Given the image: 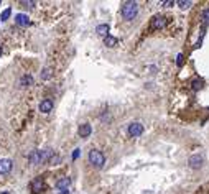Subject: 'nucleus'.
Wrapping results in <instances>:
<instances>
[{
    "label": "nucleus",
    "instance_id": "obj_1",
    "mask_svg": "<svg viewBox=\"0 0 209 194\" xmlns=\"http://www.w3.org/2000/svg\"><path fill=\"white\" fill-rule=\"evenodd\" d=\"M51 155H53V151H51V150H43V151L35 150V151L30 153L28 159H30L31 164H41V163H45V161H48V159L51 158Z\"/></svg>",
    "mask_w": 209,
    "mask_h": 194
},
{
    "label": "nucleus",
    "instance_id": "obj_2",
    "mask_svg": "<svg viewBox=\"0 0 209 194\" xmlns=\"http://www.w3.org/2000/svg\"><path fill=\"white\" fill-rule=\"evenodd\" d=\"M137 13H138V3L137 2H125L124 3V7H122V16L125 20L132 21L137 16Z\"/></svg>",
    "mask_w": 209,
    "mask_h": 194
},
{
    "label": "nucleus",
    "instance_id": "obj_3",
    "mask_svg": "<svg viewBox=\"0 0 209 194\" xmlns=\"http://www.w3.org/2000/svg\"><path fill=\"white\" fill-rule=\"evenodd\" d=\"M89 161H91V164H94L96 168H102L104 163H106V158H104L101 150H96L94 148V150H91V153H89Z\"/></svg>",
    "mask_w": 209,
    "mask_h": 194
},
{
    "label": "nucleus",
    "instance_id": "obj_4",
    "mask_svg": "<svg viewBox=\"0 0 209 194\" xmlns=\"http://www.w3.org/2000/svg\"><path fill=\"white\" fill-rule=\"evenodd\" d=\"M188 164H189L193 169H199V168H202V164H204V156H202L201 153H196V155L189 156Z\"/></svg>",
    "mask_w": 209,
    "mask_h": 194
},
{
    "label": "nucleus",
    "instance_id": "obj_5",
    "mask_svg": "<svg viewBox=\"0 0 209 194\" xmlns=\"http://www.w3.org/2000/svg\"><path fill=\"white\" fill-rule=\"evenodd\" d=\"M30 189H31L33 194L43 192L45 191V181H43V178H35L31 181V184H30Z\"/></svg>",
    "mask_w": 209,
    "mask_h": 194
},
{
    "label": "nucleus",
    "instance_id": "obj_6",
    "mask_svg": "<svg viewBox=\"0 0 209 194\" xmlns=\"http://www.w3.org/2000/svg\"><path fill=\"white\" fill-rule=\"evenodd\" d=\"M127 132H129L130 136H140L143 132V125L140 122H132L129 125V128H127Z\"/></svg>",
    "mask_w": 209,
    "mask_h": 194
},
{
    "label": "nucleus",
    "instance_id": "obj_7",
    "mask_svg": "<svg viewBox=\"0 0 209 194\" xmlns=\"http://www.w3.org/2000/svg\"><path fill=\"white\" fill-rule=\"evenodd\" d=\"M13 168V161L8 158H0V174H8Z\"/></svg>",
    "mask_w": 209,
    "mask_h": 194
},
{
    "label": "nucleus",
    "instance_id": "obj_8",
    "mask_svg": "<svg viewBox=\"0 0 209 194\" xmlns=\"http://www.w3.org/2000/svg\"><path fill=\"white\" fill-rule=\"evenodd\" d=\"M163 26H166V18L165 16H153V20H152V28L153 30H161Z\"/></svg>",
    "mask_w": 209,
    "mask_h": 194
},
{
    "label": "nucleus",
    "instance_id": "obj_9",
    "mask_svg": "<svg viewBox=\"0 0 209 194\" xmlns=\"http://www.w3.org/2000/svg\"><path fill=\"white\" fill-rule=\"evenodd\" d=\"M15 23L18 26H28L30 25V18H28V15H25V13H17L15 15Z\"/></svg>",
    "mask_w": 209,
    "mask_h": 194
},
{
    "label": "nucleus",
    "instance_id": "obj_10",
    "mask_svg": "<svg viewBox=\"0 0 209 194\" xmlns=\"http://www.w3.org/2000/svg\"><path fill=\"white\" fill-rule=\"evenodd\" d=\"M78 133H79V136H83V138H88V136L92 133V127L89 123H81Z\"/></svg>",
    "mask_w": 209,
    "mask_h": 194
},
{
    "label": "nucleus",
    "instance_id": "obj_11",
    "mask_svg": "<svg viewBox=\"0 0 209 194\" xmlns=\"http://www.w3.org/2000/svg\"><path fill=\"white\" fill-rule=\"evenodd\" d=\"M51 110H53V100H51V99L41 100V104H40V112H41V113H48Z\"/></svg>",
    "mask_w": 209,
    "mask_h": 194
},
{
    "label": "nucleus",
    "instance_id": "obj_12",
    "mask_svg": "<svg viewBox=\"0 0 209 194\" xmlns=\"http://www.w3.org/2000/svg\"><path fill=\"white\" fill-rule=\"evenodd\" d=\"M69 184H71V179L64 176V178H61V179H58V181H56V189L66 191L68 187H69Z\"/></svg>",
    "mask_w": 209,
    "mask_h": 194
},
{
    "label": "nucleus",
    "instance_id": "obj_13",
    "mask_svg": "<svg viewBox=\"0 0 209 194\" xmlns=\"http://www.w3.org/2000/svg\"><path fill=\"white\" fill-rule=\"evenodd\" d=\"M109 30H110V28H109V25H107V23H102V25H99V26L96 28V33H97L99 36H107Z\"/></svg>",
    "mask_w": 209,
    "mask_h": 194
},
{
    "label": "nucleus",
    "instance_id": "obj_14",
    "mask_svg": "<svg viewBox=\"0 0 209 194\" xmlns=\"http://www.w3.org/2000/svg\"><path fill=\"white\" fill-rule=\"evenodd\" d=\"M31 84H33V77L30 76V74H25V76L20 79V85H21V87H30Z\"/></svg>",
    "mask_w": 209,
    "mask_h": 194
},
{
    "label": "nucleus",
    "instance_id": "obj_15",
    "mask_svg": "<svg viewBox=\"0 0 209 194\" xmlns=\"http://www.w3.org/2000/svg\"><path fill=\"white\" fill-rule=\"evenodd\" d=\"M104 44H106V46L107 48H114L115 46V44H117V38H115V36H106V38H104Z\"/></svg>",
    "mask_w": 209,
    "mask_h": 194
},
{
    "label": "nucleus",
    "instance_id": "obj_16",
    "mask_svg": "<svg viewBox=\"0 0 209 194\" xmlns=\"http://www.w3.org/2000/svg\"><path fill=\"white\" fill-rule=\"evenodd\" d=\"M51 76H53V71H51V67H45V69L41 71V79H43V81H48Z\"/></svg>",
    "mask_w": 209,
    "mask_h": 194
},
{
    "label": "nucleus",
    "instance_id": "obj_17",
    "mask_svg": "<svg viewBox=\"0 0 209 194\" xmlns=\"http://www.w3.org/2000/svg\"><path fill=\"white\" fill-rule=\"evenodd\" d=\"M10 15H12V8L8 7V8H5L3 12H2V15H0V20H2V21H7V20L10 18Z\"/></svg>",
    "mask_w": 209,
    "mask_h": 194
},
{
    "label": "nucleus",
    "instance_id": "obj_18",
    "mask_svg": "<svg viewBox=\"0 0 209 194\" xmlns=\"http://www.w3.org/2000/svg\"><path fill=\"white\" fill-rule=\"evenodd\" d=\"M178 5H179V7H181L183 10H186V8H189L191 5H193V2H189V0H179Z\"/></svg>",
    "mask_w": 209,
    "mask_h": 194
},
{
    "label": "nucleus",
    "instance_id": "obj_19",
    "mask_svg": "<svg viewBox=\"0 0 209 194\" xmlns=\"http://www.w3.org/2000/svg\"><path fill=\"white\" fill-rule=\"evenodd\" d=\"M183 62H184V56L179 53V54H176V66L178 67H181L183 66Z\"/></svg>",
    "mask_w": 209,
    "mask_h": 194
},
{
    "label": "nucleus",
    "instance_id": "obj_20",
    "mask_svg": "<svg viewBox=\"0 0 209 194\" xmlns=\"http://www.w3.org/2000/svg\"><path fill=\"white\" fill-rule=\"evenodd\" d=\"M193 85H194V89H201L202 87V79H196V81H193Z\"/></svg>",
    "mask_w": 209,
    "mask_h": 194
},
{
    "label": "nucleus",
    "instance_id": "obj_21",
    "mask_svg": "<svg viewBox=\"0 0 209 194\" xmlns=\"http://www.w3.org/2000/svg\"><path fill=\"white\" fill-rule=\"evenodd\" d=\"M79 153H81V150H79V148H76V150L73 151V159H78L79 158Z\"/></svg>",
    "mask_w": 209,
    "mask_h": 194
},
{
    "label": "nucleus",
    "instance_id": "obj_22",
    "mask_svg": "<svg viewBox=\"0 0 209 194\" xmlns=\"http://www.w3.org/2000/svg\"><path fill=\"white\" fill-rule=\"evenodd\" d=\"M21 5H26V7H35V2H31V0H30V2H26V0H23V2H21Z\"/></svg>",
    "mask_w": 209,
    "mask_h": 194
},
{
    "label": "nucleus",
    "instance_id": "obj_23",
    "mask_svg": "<svg viewBox=\"0 0 209 194\" xmlns=\"http://www.w3.org/2000/svg\"><path fill=\"white\" fill-rule=\"evenodd\" d=\"M59 194H69V191L66 189V191H63V192H59Z\"/></svg>",
    "mask_w": 209,
    "mask_h": 194
},
{
    "label": "nucleus",
    "instance_id": "obj_24",
    "mask_svg": "<svg viewBox=\"0 0 209 194\" xmlns=\"http://www.w3.org/2000/svg\"><path fill=\"white\" fill-rule=\"evenodd\" d=\"M0 56H2V46H0Z\"/></svg>",
    "mask_w": 209,
    "mask_h": 194
}]
</instances>
